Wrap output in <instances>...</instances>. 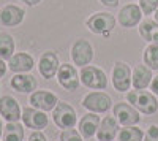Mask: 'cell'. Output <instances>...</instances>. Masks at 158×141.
Returning a JSON list of instances; mask_svg holds the SVG:
<instances>
[{
	"label": "cell",
	"instance_id": "6da1fadb",
	"mask_svg": "<svg viewBox=\"0 0 158 141\" xmlns=\"http://www.w3.org/2000/svg\"><path fill=\"white\" fill-rule=\"evenodd\" d=\"M127 100L130 105H133L139 113L146 114V116H152L158 111V100L155 97L153 92H149V91H130L127 94Z\"/></svg>",
	"mask_w": 158,
	"mask_h": 141
},
{
	"label": "cell",
	"instance_id": "7a4b0ae2",
	"mask_svg": "<svg viewBox=\"0 0 158 141\" xmlns=\"http://www.w3.org/2000/svg\"><path fill=\"white\" fill-rule=\"evenodd\" d=\"M115 18L111 13L106 11H97L94 15H90L85 19V27L95 35H103V36H109L111 32L115 27Z\"/></svg>",
	"mask_w": 158,
	"mask_h": 141
},
{
	"label": "cell",
	"instance_id": "3957f363",
	"mask_svg": "<svg viewBox=\"0 0 158 141\" xmlns=\"http://www.w3.org/2000/svg\"><path fill=\"white\" fill-rule=\"evenodd\" d=\"M52 119H54V124L59 129L68 130V129H74V125L77 124V114L70 103L59 100L56 108L52 109Z\"/></svg>",
	"mask_w": 158,
	"mask_h": 141
},
{
	"label": "cell",
	"instance_id": "277c9868",
	"mask_svg": "<svg viewBox=\"0 0 158 141\" xmlns=\"http://www.w3.org/2000/svg\"><path fill=\"white\" fill-rule=\"evenodd\" d=\"M81 83L89 87V89H95V91H103L108 87V78L104 70L95 67V65H85L82 67L81 73H79Z\"/></svg>",
	"mask_w": 158,
	"mask_h": 141
},
{
	"label": "cell",
	"instance_id": "5b68a950",
	"mask_svg": "<svg viewBox=\"0 0 158 141\" xmlns=\"http://www.w3.org/2000/svg\"><path fill=\"white\" fill-rule=\"evenodd\" d=\"M131 78H133V71L130 70L128 63H125L122 60L114 63V67H112V84L115 87V91H118V92L130 91Z\"/></svg>",
	"mask_w": 158,
	"mask_h": 141
},
{
	"label": "cell",
	"instance_id": "8992f818",
	"mask_svg": "<svg viewBox=\"0 0 158 141\" xmlns=\"http://www.w3.org/2000/svg\"><path fill=\"white\" fill-rule=\"evenodd\" d=\"M92 59H94V46H92V43L84 40V38L76 40L71 46V60L74 62V65L85 67L92 62Z\"/></svg>",
	"mask_w": 158,
	"mask_h": 141
},
{
	"label": "cell",
	"instance_id": "52a82bcc",
	"mask_svg": "<svg viewBox=\"0 0 158 141\" xmlns=\"http://www.w3.org/2000/svg\"><path fill=\"white\" fill-rule=\"evenodd\" d=\"M112 111H114V116H115L117 122L122 124L123 127L136 125L141 121L139 111L133 105L125 103V101H118V103H115L114 108H112Z\"/></svg>",
	"mask_w": 158,
	"mask_h": 141
},
{
	"label": "cell",
	"instance_id": "ba28073f",
	"mask_svg": "<svg viewBox=\"0 0 158 141\" xmlns=\"http://www.w3.org/2000/svg\"><path fill=\"white\" fill-rule=\"evenodd\" d=\"M82 106L90 113H106L112 106V100L104 92H90L82 98Z\"/></svg>",
	"mask_w": 158,
	"mask_h": 141
},
{
	"label": "cell",
	"instance_id": "9c48e42d",
	"mask_svg": "<svg viewBox=\"0 0 158 141\" xmlns=\"http://www.w3.org/2000/svg\"><path fill=\"white\" fill-rule=\"evenodd\" d=\"M57 81L63 89L73 92L79 87L81 78H79V73H77L74 65H71V63H62L59 71H57Z\"/></svg>",
	"mask_w": 158,
	"mask_h": 141
},
{
	"label": "cell",
	"instance_id": "30bf717a",
	"mask_svg": "<svg viewBox=\"0 0 158 141\" xmlns=\"http://www.w3.org/2000/svg\"><path fill=\"white\" fill-rule=\"evenodd\" d=\"M21 119H22L25 127L33 129V130H43L49 124V119L46 116V113L41 111V109H36L33 106H25L22 109V118Z\"/></svg>",
	"mask_w": 158,
	"mask_h": 141
},
{
	"label": "cell",
	"instance_id": "8fae6325",
	"mask_svg": "<svg viewBox=\"0 0 158 141\" xmlns=\"http://www.w3.org/2000/svg\"><path fill=\"white\" fill-rule=\"evenodd\" d=\"M60 68L59 56L54 51H46L41 54L38 60V71L44 79H52L54 76H57V71Z\"/></svg>",
	"mask_w": 158,
	"mask_h": 141
},
{
	"label": "cell",
	"instance_id": "7c38bea8",
	"mask_svg": "<svg viewBox=\"0 0 158 141\" xmlns=\"http://www.w3.org/2000/svg\"><path fill=\"white\" fill-rule=\"evenodd\" d=\"M118 24L122 25L123 29H131L139 25V22L142 21V10L139 5L136 3H128L125 6L120 8L118 11V18H117Z\"/></svg>",
	"mask_w": 158,
	"mask_h": 141
},
{
	"label": "cell",
	"instance_id": "4fadbf2b",
	"mask_svg": "<svg viewBox=\"0 0 158 141\" xmlns=\"http://www.w3.org/2000/svg\"><path fill=\"white\" fill-rule=\"evenodd\" d=\"M29 103L30 106L46 113V111H52L56 108V105L59 103V98L56 94H52L49 91H35L29 97Z\"/></svg>",
	"mask_w": 158,
	"mask_h": 141
},
{
	"label": "cell",
	"instance_id": "5bb4252c",
	"mask_svg": "<svg viewBox=\"0 0 158 141\" xmlns=\"http://www.w3.org/2000/svg\"><path fill=\"white\" fill-rule=\"evenodd\" d=\"M25 18V10L19 5H5L0 8V24L3 27H16Z\"/></svg>",
	"mask_w": 158,
	"mask_h": 141
},
{
	"label": "cell",
	"instance_id": "9a60e30c",
	"mask_svg": "<svg viewBox=\"0 0 158 141\" xmlns=\"http://www.w3.org/2000/svg\"><path fill=\"white\" fill-rule=\"evenodd\" d=\"M0 116L6 122H19V119L22 118L19 103L10 95L0 97Z\"/></svg>",
	"mask_w": 158,
	"mask_h": 141
},
{
	"label": "cell",
	"instance_id": "2e32d148",
	"mask_svg": "<svg viewBox=\"0 0 158 141\" xmlns=\"http://www.w3.org/2000/svg\"><path fill=\"white\" fill-rule=\"evenodd\" d=\"M10 84L15 91L21 94H32L36 91V86H38L35 76L30 73H15Z\"/></svg>",
	"mask_w": 158,
	"mask_h": 141
},
{
	"label": "cell",
	"instance_id": "e0dca14e",
	"mask_svg": "<svg viewBox=\"0 0 158 141\" xmlns=\"http://www.w3.org/2000/svg\"><path fill=\"white\" fill-rule=\"evenodd\" d=\"M35 67V60L29 53H16L8 60V68L13 73H29Z\"/></svg>",
	"mask_w": 158,
	"mask_h": 141
},
{
	"label": "cell",
	"instance_id": "ac0fdd59",
	"mask_svg": "<svg viewBox=\"0 0 158 141\" xmlns=\"http://www.w3.org/2000/svg\"><path fill=\"white\" fill-rule=\"evenodd\" d=\"M153 79V75H152V70L146 65V63H139V65L135 67L133 70V78H131V86L138 91H142L150 86Z\"/></svg>",
	"mask_w": 158,
	"mask_h": 141
},
{
	"label": "cell",
	"instance_id": "d6986e66",
	"mask_svg": "<svg viewBox=\"0 0 158 141\" xmlns=\"http://www.w3.org/2000/svg\"><path fill=\"white\" fill-rule=\"evenodd\" d=\"M100 116H97V113H87L79 121V133L82 135V138H92L97 135V130L100 127Z\"/></svg>",
	"mask_w": 158,
	"mask_h": 141
},
{
	"label": "cell",
	"instance_id": "ffe728a7",
	"mask_svg": "<svg viewBox=\"0 0 158 141\" xmlns=\"http://www.w3.org/2000/svg\"><path fill=\"white\" fill-rule=\"evenodd\" d=\"M117 119L112 118V116H106L101 122H100V127L97 130V138L98 141H112L118 133H117Z\"/></svg>",
	"mask_w": 158,
	"mask_h": 141
},
{
	"label": "cell",
	"instance_id": "44dd1931",
	"mask_svg": "<svg viewBox=\"0 0 158 141\" xmlns=\"http://www.w3.org/2000/svg\"><path fill=\"white\" fill-rule=\"evenodd\" d=\"M138 32L147 43H158V22L153 19H144L139 22Z\"/></svg>",
	"mask_w": 158,
	"mask_h": 141
},
{
	"label": "cell",
	"instance_id": "7402d4cb",
	"mask_svg": "<svg viewBox=\"0 0 158 141\" xmlns=\"http://www.w3.org/2000/svg\"><path fill=\"white\" fill-rule=\"evenodd\" d=\"M16 43L8 32H0V57L3 60H10L15 56Z\"/></svg>",
	"mask_w": 158,
	"mask_h": 141
},
{
	"label": "cell",
	"instance_id": "603a6c76",
	"mask_svg": "<svg viewBox=\"0 0 158 141\" xmlns=\"http://www.w3.org/2000/svg\"><path fill=\"white\" fill-rule=\"evenodd\" d=\"M3 141H24V127L19 122H8L3 127Z\"/></svg>",
	"mask_w": 158,
	"mask_h": 141
},
{
	"label": "cell",
	"instance_id": "cb8c5ba5",
	"mask_svg": "<svg viewBox=\"0 0 158 141\" xmlns=\"http://www.w3.org/2000/svg\"><path fill=\"white\" fill-rule=\"evenodd\" d=\"M144 63L150 70H158V43H150L144 49Z\"/></svg>",
	"mask_w": 158,
	"mask_h": 141
},
{
	"label": "cell",
	"instance_id": "d4e9b609",
	"mask_svg": "<svg viewBox=\"0 0 158 141\" xmlns=\"http://www.w3.org/2000/svg\"><path fill=\"white\" fill-rule=\"evenodd\" d=\"M144 139V133L141 129L135 125H128L118 132V141H142Z\"/></svg>",
	"mask_w": 158,
	"mask_h": 141
},
{
	"label": "cell",
	"instance_id": "484cf974",
	"mask_svg": "<svg viewBox=\"0 0 158 141\" xmlns=\"http://www.w3.org/2000/svg\"><path fill=\"white\" fill-rule=\"evenodd\" d=\"M139 6L142 10V15H153L155 10L158 8V0H139Z\"/></svg>",
	"mask_w": 158,
	"mask_h": 141
},
{
	"label": "cell",
	"instance_id": "4316f807",
	"mask_svg": "<svg viewBox=\"0 0 158 141\" xmlns=\"http://www.w3.org/2000/svg\"><path fill=\"white\" fill-rule=\"evenodd\" d=\"M60 141H84V139H82V135L79 133V130L68 129L60 133Z\"/></svg>",
	"mask_w": 158,
	"mask_h": 141
},
{
	"label": "cell",
	"instance_id": "83f0119b",
	"mask_svg": "<svg viewBox=\"0 0 158 141\" xmlns=\"http://www.w3.org/2000/svg\"><path fill=\"white\" fill-rule=\"evenodd\" d=\"M144 141H158V125H150L144 133Z\"/></svg>",
	"mask_w": 158,
	"mask_h": 141
},
{
	"label": "cell",
	"instance_id": "f1b7e54d",
	"mask_svg": "<svg viewBox=\"0 0 158 141\" xmlns=\"http://www.w3.org/2000/svg\"><path fill=\"white\" fill-rule=\"evenodd\" d=\"M29 141H48V138L44 136V133L41 130H35L33 133H30Z\"/></svg>",
	"mask_w": 158,
	"mask_h": 141
},
{
	"label": "cell",
	"instance_id": "f546056e",
	"mask_svg": "<svg viewBox=\"0 0 158 141\" xmlns=\"http://www.w3.org/2000/svg\"><path fill=\"white\" fill-rule=\"evenodd\" d=\"M100 3H103L104 6H108V8H115L118 5V0H100Z\"/></svg>",
	"mask_w": 158,
	"mask_h": 141
},
{
	"label": "cell",
	"instance_id": "4dcf8cb0",
	"mask_svg": "<svg viewBox=\"0 0 158 141\" xmlns=\"http://www.w3.org/2000/svg\"><path fill=\"white\" fill-rule=\"evenodd\" d=\"M150 91H152L155 95H158V75L155 76V78L152 79V83H150Z\"/></svg>",
	"mask_w": 158,
	"mask_h": 141
},
{
	"label": "cell",
	"instance_id": "1f68e13d",
	"mask_svg": "<svg viewBox=\"0 0 158 141\" xmlns=\"http://www.w3.org/2000/svg\"><path fill=\"white\" fill-rule=\"evenodd\" d=\"M6 70H8V63H5V60L0 57V78H2V76H5Z\"/></svg>",
	"mask_w": 158,
	"mask_h": 141
},
{
	"label": "cell",
	"instance_id": "d6a6232c",
	"mask_svg": "<svg viewBox=\"0 0 158 141\" xmlns=\"http://www.w3.org/2000/svg\"><path fill=\"white\" fill-rule=\"evenodd\" d=\"M21 2H24L27 6H36L43 2V0H21Z\"/></svg>",
	"mask_w": 158,
	"mask_h": 141
},
{
	"label": "cell",
	"instance_id": "836d02e7",
	"mask_svg": "<svg viewBox=\"0 0 158 141\" xmlns=\"http://www.w3.org/2000/svg\"><path fill=\"white\" fill-rule=\"evenodd\" d=\"M3 135V124H2V119H0V138Z\"/></svg>",
	"mask_w": 158,
	"mask_h": 141
},
{
	"label": "cell",
	"instance_id": "e575fe53",
	"mask_svg": "<svg viewBox=\"0 0 158 141\" xmlns=\"http://www.w3.org/2000/svg\"><path fill=\"white\" fill-rule=\"evenodd\" d=\"M155 21H156V22H158V8H156V10H155Z\"/></svg>",
	"mask_w": 158,
	"mask_h": 141
}]
</instances>
